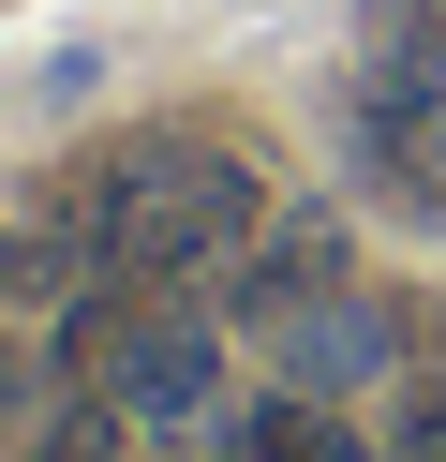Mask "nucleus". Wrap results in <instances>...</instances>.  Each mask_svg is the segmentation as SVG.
<instances>
[{"label": "nucleus", "mask_w": 446, "mask_h": 462, "mask_svg": "<svg viewBox=\"0 0 446 462\" xmlns=\"http://www.w3.org/2000/svg\"><path fill=\"white\" fill-rule=\"evenodd\" d=\"M253 224H268V164L208 150V134H149L89 180V254L119 283H194L223 254H253Z\"/></svg>", "instance_id": "obj_1"}, {"label": "nucleus", "mask_w": 446, "mask_h": 462, "mask_svg": "<svg viewBox=\"0 0 446 462\" xmlns=\"http://www.w3.org/2000/svg\"><path fill=\"white\" fill-rule=\"evenodd\" d=\"M105 418L208 432L223 418V328H208V313H134V328H105Z\"/></svg>", "instance_id": "obj_2"}, {"label": "nucleus", "mask_w": 446, "mask_h": 462, "mask_svg": "<svg viewBox=\"0 0 446 462\" xmlns=\"http://www.w3.org/2000/svg\"><path fill=\"white\" fill-rule=\"evenodd\" d=\"M208 462H372V448H357V432L327 418V402H253V418H238Z\"/></svg>", "instance_id": "obj_3"}, {"label": "nucleus", "mask_w": 446, "mask_h": 462, "mask_svg": "<svg viewBox=\"0 0 446 462\" xmlns=\"http://www.w3.org/2000/svg\"><path fill=\"white\" fill-rule=\"evenodd\" d=\"M30 299H59V239L30 209H0V313H30Z\"/></svg>", "instance_id": "obj_4"}, {"label": "nucleus", "mask_w": 446, "mask_h": 462, "mask_svg": "<svg viewBox=\"0 0 446 462\" xmlns=\"http://www.w3.org/2000/svg\"><path fill=\"white\" fill-rule=\"evenodd\" d=\"M402 462H446V388H402Z\"/></svg>", "instance_id": "obj_5"}, {"label": "nucleus", "mask_w": 446, "mask_h": 462, "mask_svg": "<svg viewBox=\"0 0 446 462\" xmlns=\"http://www.w3.org/2000/svg\"><path fill=\"white\" fill-rule=\"evenodd\" d=\"M45 462H134V448H119V432H59Z\"/></svg>", "instance_id": "obj_6"}]
</instances>
